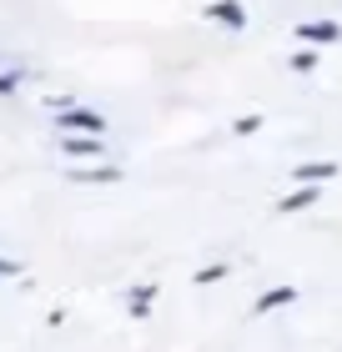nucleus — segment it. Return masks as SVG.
Masks as SVG:
<instances>
[{"mask_svg": "<svg viewBox=\"0 0 342 352\" xmlns=\"http://www.w3.org/2000/svg\"><path fill=\"white\" fill-rule=\"evenodd\" d=\"M61 131L66 136H101L106 131V116L101 111H91V106H71V111H61Z\"/></svg>", "mask_w": 342, "mask_h": 352, "instance_id": "obj_1", "label": "nucleus"}, {"mask_svg": "<svg viewBox=\"0 0 342 352\" xmlns=\"http://www.w3.org/2000/svg\"><path fill=\"white\" fill-rule=\"evenodd\" d=\"M292 302H297V287H292V282H287V287H267V292L252 302V312H257V317H267V312H282V307H292Z\"/></svg>", "mask_w": 342, "mask_h": 352, "instance_id": "obj_5", "label": "nucleus"}, {"mask_svg": "<svg viewBox=\"0 0 342 352\" xmlns=\"http://www.w3.org/2000/svg\"><path fill=\"white\" fill-rule=\"evenodd\" d=\"M66 176L81 186H111V182H121V166H71Z\"/></svg>", "mask_w": 342, "mask_h": 352, "instance_id": "obj_6", "label": "nucleus"}, {"mask_svg": "<svg viewBox=\"0 0 342 352\" xmlns=\"http://www.w3.org/2000/svg\"><path fill=\"white\" fill-rule=\"evenodd\" d=\"M156 292H161L156 282H141V287H131V292H126V312H131L136 322H141V317H151V302H156Z\"/></svg>", "mask_w": 342, "mask_h": 352, "instance_id": "obj_8", "label": "nucleus"}, {"mask_svg": "<svg viewBox=\"0 0 342 352\" xmlns=\"http://www.w3.org/2000/svg\"><path fill=\"white\" fill-rule=\"evenodd\" d=\"M322 201V186H297V191H287V197H277V212H307V206H317Z\"/></svg>", "mask_w": 342, "mask_h": 352, "instance_id": "obj_7", "label": "nucleus"}, {"mask_svg": "<svg viewBox=\"0 0 342 352\" xmlns=\"http://www.w3.org/2000/svg\"><path fill=\"white\" fill-rule=\"evenodd\" d=\"M61 151H66V156H71L76 166H81V162L91 166V162H101V156H106L111 146H106L101 136H61Z\"/></svg>", "mask_w": 342, "mask_h": 352, "instance_id": "obj_3", "label": "nucleus"}, {"mask_svg": "<svg viewBox=\"0 0 342 352\" xmlns=\"http://www.w3.org/2000/svg\"><path fill=\"white\" fill-rule=\"evenodd\" d=\"M6 277H21V262H10V257H0V282Z\"/></svg>", "mask_w": 342, "mask_h": 352, "instance_id": "obj_13", "label": "nucleus"}, {"mask_svg": "<svg viewBox=\"0 0 342 352\" xmlns=\"http://www.w3.org/2000/svg\"><path fill=\"white\" fill-rule=\"evenodd\" d=\"M0 96H15V71H0Z\"/></svg>", "mask_w": 342, "mask_h": 352, "instance_id": "obj_14", "label": "nucleus"}, {"mask_svg": "<svg viewBox=\"0 0 342 352\" xmlns=\"http://www.w3.org/2000/svg\"><path fill=\"white\" fill-rule=\"evenodd\" d=\"M226 272H232L226 262H211V267H197V272H191V282H197V287H211V282H222Z\"/></svg>", "mask_w": 342, "mask_h": 352, "instance_id": "obj_11", "label": "nucleus"}, {"mask_svg": "<svg viewBox=\"0 0 342 352\" xmlns=\"http://www.w3.org/2000/svg\"><path fill=\"white\" fill-rule=\"evenodd\" d=\"M337 176V162H302L297 171H292V182L297 186H317V182H332Z\"/></svg>", "mask_w": 342, "mask_h": 352, "instance_id": "obj_9", "label": "nucleus"}, {"mask_svg": "<svg viewBox=\"0 0 342 352\" xmlns=\"http://www.w3.org/2000/svg\"><path fill=\"white\" fill-rule=\"evenodd\" d=\"M287 66L297 71V76H312V71H317V51H307V45H302V51L287 56Z\"/></svg>", "mask_w": 342, "mask_h": 352, "instance_id": "obj_10", "label": "nucleus"}, {"mask_svg": "<svg viewBox=\"0 0 342 352\" xmlns=\"http://www.w3.org/2000/svg\"><path fill=\"white\" fill-rule=\"evenodd\" d=\"M297 41L307 45V51H317V45L342 41V25H337V21H302V25H297Z\"/></svg>", "mask_w": 342, "mask_h": 352, "instance_id": "obj_4", "label": "nucleus"}, {"mask_svg": "<svg viewBox=\"0 0 342 352\" xmlns=\"http://www.w3.org/2000/svg\"><path fill=\"white\" fill-rule=\"evenodd\" d=\"M202 15H206V25H222V30H247V6H242V0H206Z\"/></svg>", "mask_w": 342, "mask_h": 352, "instance_id": "obj_2", "label": "nucleus"}, {"mask_svg": "<svg viewBox=\"0 0 342 352\" xmlns=\"http://www.w3.org/2000/svg\"><path fill=\"white\" fill-rule=\"evenodd\" d=\"M232 131H237V136H252V131H262V116H237V121H232Z\"/></svg>", "mask_w": 342, "mask_h": 352, "instance_id": "obj_12", "label": "nucleus"}]
</instances>
